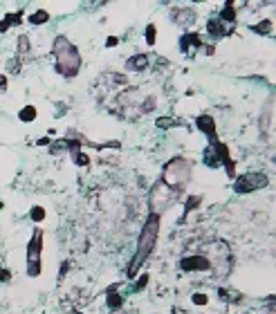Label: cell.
Returning a JSON list of instances; mask_svg holds the SVG:
<instances>
[{"instance_id":"6da1fadb","label":"cell","mask_w":276,"mask_h":314,"mask_svg":"<svg viewBox=\"0 0 276 314\" xmlns=\"http://www.w3.org/2000/svg\"><path fill=\"white\" fill-rule=\"evenodd\" d=\"M52 52H54V59H56L54 61L56 74H61L63 79H75L79 74L81 63H83L79 48L68 36H56L52 45Z\"/></svg>"},{"instance_id":"7a4b0ae2","label":"cell","mask_w":276,"mask_h":314,"mask_svg":"<svg viewBox=\"0 0 276 314\" xmlns=\"http://www.w3.org/2000/svg\"><path fill=\"white\" fill-rule=\"evenodd\" d=\"M157 236H159V213L153 211L142 227V234H139V240H137V254L133 256V261H130V265H128V269H126L128 278H135V274L139 272V267H142L144 263H146V258L153 254Z\"/></svg>"},{"instance_id":"3957f363","label":"cell","mask_w":276,"mask_h":314,"mask_svg":"<svg viewBox=\"0 0 276 314\" xmlns=\"http://www.w3.org/2000/svg\"><path fill=\"white\" fill-rule=\"evenodd\" d=\"M189 177H191V162L184 160V157H173L164 166L162 184L166 189H171V191H182L189 184Z\"/></svg>"},{"instance_id":"277c9868","label":"cell","mask_w":276,"mask_h":314,"mask_svg":"<svg viewBox=\"0 0 276 314\" xmlns=\"http://www.w3.org/2000/svg\"><path fill=\"white\" fill-rule=\"evenodd\" d=\"M41 254H43V231L36 227V229L32 231L29 242H27V274L32 278H36L43 269Z\"/></svg>"},{"instance_id":"5b68a950","label":"cell","mask_w":276,"mask_h":314,"mask_svg":"<svg viewBox=\"0 0 276 314\" xmlns=\"http://www.w3.org/2000/svg\"><path fill=\"white\" fill-rule=\"evenodd\" d=\"M270 184L265 173H247V175H240L234 180V191L236 193H251L258 191V189H265Z\"/></svg>"},{"instance_id":"8992f818","label":"cell","mask_w":276,"mask_h":314,"mask_svg":"<svg viewBox=\"0 0 276 314\" xmlns=\"http://www.w3.org/2000/svg\"><path fill=\"white\" fill-rule=\"evenodd\" d=\"M180 269L182 272H207L211 269V261L204 254H191L180 261Z\"/></svg>"},{"instance_id":"52a82bcc","label":"cell","mask_w":276,"mask_h":314,"mask_svg":"<svg viewBox=\"0 0 276 314\" xmlns=\"http://www.w3.org/2000/svg\"><path fill=\"white\" fill-rule=\"evenodd\" d=\"M196 126H198L200 133H204L209 137V144L218 142L216 139V119H213L211 115H200V117L196 119Z\"/></svg>"},{"instance_id":"ba28073f","label":"cell","mask_w":276,"mask_h":314,"mask_svg":"<svg viewBox=\"0 0 276 314\" xmlns=\"http://www.w3.org/2000/svg\"><path fill=\"white\" fill-rule=\"evenodd\" d=\"M207 32H209V36H213V38H223V36H234L236 27H229V29H225L223 23L218 21V18H209V21H207Z\"/></svg>"},{"instance_id":"9c48e42d","label":"cell","mask_w":276,"mask_h":314,"mask_svg":"<svg viewBox=\"0 0 276 314\" xmlns=\"http://www.w3.org/2000/svg\"><path fill=\"white\" fill-rule=\"evenodd\" d=\"M106 301H108V308L110 310H122L124 296L119 294V283H115V285H110V288L106 290Z\"/></svg>"},{"instance_id":"30bf717a","label":"cell","mask_w":276,"mask_h":314,"mask_svg":"<svg viewBox=\"0 0 276 314\" xmlns=\"http://www.w3.org/2000/svg\"><path fill=\"white\" fill-rule=\"evenodd\" d=\"M193 48H198V49L202 48V38H200V34H196V32L184 34V36L180 38V49L186 54V52H191Z\"/></svg>"},{"instance_id":"8fae6325","label":"cell","mask_w":276,"mask_h":314,"mask_svg":"<svg viewBox=\"0 0 276 314\" xmlns=\"http://www.w3.org/2000/svg\"><path fill=\"white\" fill-rule=\"evenodd\" d=\"M126 68L130 72H144V70L149 68V56L146 54H135V56H130L126 61Z\"/></svg>"},{"instance_id":"7c38bea8","label":"cell","mask_w":276,"mask_h":314,"mask_svg":"<svg viewBox=\"0 0 276 314\" xmlns=\"http://www.w3.org/2000/svg\"><path fill=\"white\" fill-rule=\"evenodd\" d=\"M218 21L220 23H231V25H236V11H234V2L231 0H227L223 7V11H220V16H218Z\"/></svg>"},{"instance_id":"4fadbf2b","label":"cell","mask_w":276,"mask_h":314,"mask_svg":"<svg viewBox=\"0 0 276 314\" xmlns=\"http://www.w3.org/2000/svg\"><path fill=\"white\" fill-rule=\"evenodd\" d=\"M36 117H38V108L36 106H25V108H21V112H18V119L25 121V123L36 121Z\"/></svg>"},{"instance_id":"5bb4252c","label":"cell","mask_w":276,"mask_h":314,"mask_svg":"<svg viewBox=\"0 0 276 314\" xmlns=\"http://www.w3.org/2000/svg\"><path fill=\"white\" fill-rule=\"evenodd\" d=\"M27 21L32 23V25H45V23L50 21V14L45 9H36V11H32V14H29V18H27Z\"/></svg>"},{"instance_id":"9a60e30c","label":"cell","mask_w":276,"mask_h":314,"mask_svg":"<svg viewBox=\"0 0 276 314\" xmlns=\"http://www.w3.org/2000/svg\"><path fill=\"white\" fill-rule=\"evenodd\" d=\"M251 32L260 34V36H270V34H272V21H270V18H263L258 25H251Z\"/></svg>"},{"instance_id":"2e32d148","label":"cell","mask_w":276,"mask_h":314,"mask_svg":"<svg viewBox=\"0 0 276 314\" xmlns=\"http://www.w3.org/2000/svg\"><path fill=\"white\" fill-rule=\"evenodd\" d=\"M204 164L211 166V169H218V166H220V160H218V155H216V150H213L211 144L204 148Z\"/></svg>"},{"instance_id":"e0dca14e","label":"cell","mask_w":276,"mask_h":314,"mask_svg":"<svg viewBox=\"0 0 276 314\" xmlns=\"http://www.w3.org/2000/svg\"><path fill=\"white\" fill-rule=\"evenodd\" d=\"M155 108H157V99H155L153 95H149L142 103H139V112H142V115H149V112H153Z\"/></svg>"},{"instance_id":"ac0fdd59","label":"cell","mask_w":276,"mask_h":314,"mask_svg":"<svg viewBox=\"0 0 276 314\" xmlns=\"http://www.w3.org/2000/svg\"><path fill=\"white\" fill-rule=\"evenodd\" d=\"M200 204H202V197L200 195H189V197H186V202H184V216H182V218H186V216H189L193 209L200 207Z\"/></svg>"},{"instance_id":"d6986e66","label":"cell","mask_w":276,"mask_h":314,"mask_svg":"<svg viewBox=\"0 0 276 314\" xmlns=\"http://www.w3.org/2000/svg\"><path fill=\"white\" fill-rule=\"evenodd\" d=\"M29 48H32V43H29V36H27V34H21V36H18V56H27V54H29Z\"/></svg>"},{"instance_id":"ffe728a7","label":"cell","mask_w":276,"mask_h":314,"mask_svg":"<svg viewBox=\"0 0 276 314\" xmlns=\"http://www.w3.org/2000/svg\"><path fill=\"white\" fill-rule=\"evenodd\" d=\"M218 296L223 298V301H229V303H236L238 298H243V294H240V292H229V290L220 288V290H218Z\"/></svg>"},{"instance_id":"44dd1931","label":"cell","mask_w":276,"mask_h":314,"mask_svg":"<svg viewBox=\"0 0 276 314\" xmlns=\"http://www.w3.org/2000/svg\"><path fill=\"white\" fill-rule=\"evenodd\" d=\"M155 34H157V27L151 23V25H146V32H144V38H146V45L149 48H153L155 45Z\"/></svg>"},{"instance_id":"7402d4cb","label":"cell","mask_w":276,"mask_h":314,"mask_svg":"<svg viewBox=\"0 0 276 314\" xmlns=\"http://www.w3.org/2000/svg\"><path fill=\"white\" fill-rule=\"evenodd\" d=\"M155 126H157V128H162V130H164V128L180 126V121H177V119H173V117H159L157 121H155Z\"/></svg>"},{"instance_id":"603a6c76","label":"cell","mask_w":276,"mask_h":314,"mask_svg":"<svg viewBox=\"0 0 276 314\" xmlns=\"http://www.w3.org/2000/svg\"><path fill=\"white\" fill-rule=\"evenodd\" d=\"M72 160H75V164L76 166H81V169H83V166H88V164H90V155H85V153H81V150H79V153H75V155H72Z\"/></svg>"},{"instance_id":"cb8c5ba5","label":"cell","mask_w":276,"mask_h":314,"mask_svg":"<svg viewBox=\"0 0 276 314\" xmlns=\"http://www.w3.org/2000/svg\"><path fill=\"white\" fill-rule=\"evenodd\" d=\"M23 68V59H21V56H18V54H16V56H14V59H9V61H7V72H11V74H14V72H18V70H21Z\"/></svg>"},{"instance_id":"d4e9b609","label":"cell","mask_w":276,"mask_h":314,"mask_svg":"<svg viewBox=\"0 0 276 314\" xmlns=\"http://www.w3.org/2000/svg\"><path fill=\"white\" fill-rule=\"evenodd\" d=\"M29 218H32L34 222H43V220H45V209L43 207H32L29 209Z\"/></svg>"},{"instance_id":"484cf974","label":"cell","mask_w":276,"mask_h":314,"mask_svg":"<svg viewBox=\"0 0 276 314\" xmlns=\"http://www.w3.org/2000/svg\"><path fill=\"white\" fill-rule=\"evenodd\" d=\"M191 301H193V303H196V305H207L209 296H207V294H200V292H196V294H193V296H191Z\"/></svg>"},{"instance_id":"4316f807","label":"cell","mask_w":276,"mask_h":314,"mask_svg":"<svg viewBox=\"0 0 276 314\" xmlns=\"http://www.w3.org/2000/svg\"><path fill=\"white\" fill-rule=\"evenodd\" d=\"M9 27H11V14H7V16L0 21V34H5Z\"/></svg>"},{"instance_id":"83f0119b","label":"cell","mask_w":276,"mask_h":314,"mask_svg":"<svg viewBox=\"0 0 276 314\" xmlns=\"http://www.w3.org/2000/svg\"><path fill=\"white\" fill-rule=\"evenodd\" d=\"M23 18H25V14H23V9H21V11H16V14H11V27H14V25H21V23H23Z\"/></svg>"},{"instance_id":"f1b7e54d","label":"cell","mask_w":276,"mask_h":314,"mask_svg":"<svg viewBox=\"0 0 276 314\" xmlns=\"http://www.w3.org/2000/svg\"><path fill=\"white\" fill-rule=\"evenodd\" d=\"M149 285V274H142V276L137 278V285H135V290H144Z\"/></svg>"},{"instance_id":"f546056e","label":"cell","mask_w":276,"mask_h":314,"mask_svg":"<svg viewBox=\"0 0 276 314\" xmlns=\"http://www.w3.org/2000/svg\"><path fill=\"white\" fill-rule=\"evenodd\" d=\"M9 281H11L9 269H5V267L0 265V283H9Z\"/></svg>"},{"instance_id":"4dcf8cb0","label":"cell","mask_w":276,"mask_h":314,"mask_svg":"<svg viewBox=\"0 0 276 314\" xmlns=\"http://www.w3.org/2000/svg\"><path fill=\"white\" fill-rule=\"evenodd\" d=\"M117 45H119V38H115V36L106 38V48H117Z\"/></svg>"},{"instance_id":"1f68e13d","label":"cell","mask_w":276,"mask_h":314,"mask_svg":"<svg viewBox=\"0 0 276 314\" xmlns=\"http://www.w3.org/2000/svg\"><path fill=\"white\" fill-rule=\"evenodd\" d=\"M0 92H7V76L0 74Z\"/></svg>"},{"instance_id":"d6a6232c","label":"cell","mask_w":276,"mask_h":314,"mask_svg":"<svg viewBox=\"0 0 276 314\" xmlns=\"http://www.w3.org/2000/svg\"><path fill=\"white\" fill-rule=\"evenodd\" d=\"M38 146H50V137H41L38 139Z\"/></svg>"},{"instance_id":"836d02e7","label":"cell","mask_w":276,"mask_h":314,"mask_svg":"<svg viewBox=\"0 0 276 314\" xmlns=\"http://www.w3.org/2000/svg\"><path fill=\"white\" fill-rule=\"evenodd\" d=\"M68 267H70V263H63V265H61V276H65V274H68Z\"/></svg>"},{"instance_id":"e575fe53","label":"cell","mask_w":276,"mask_h":314,"mask_svg":"<svg viewBox=\"0 0 276 314\" xmlns=\"http://www.w3.org/2000/svg\"><path fill=\"white\" fill-rule=\"evenodd\" d=\"M2 209H5V204H2V200H0V211H2Z\"/></svg>"}]
</instances>
